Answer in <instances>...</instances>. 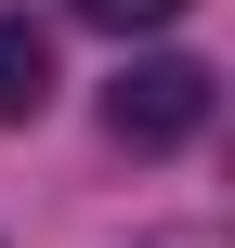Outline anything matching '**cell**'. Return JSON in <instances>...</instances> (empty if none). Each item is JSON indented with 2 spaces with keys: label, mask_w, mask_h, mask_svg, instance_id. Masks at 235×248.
Here are the masks:
<instances>
[{
  "label": "cell",
  "mask_w": 235,
  "mask_h": 248,
  "mask_svg": "<svg viewBox=\"0 0 235 248\" xmlns=\"http://www.w3.org/2000/svg\"><path fill=\"white\" fill-rule=\"evenodd\" d=\"M105 131H118L131 157H183V144L209 131V65H196V52H131L118 92H105Z\"/></svg>",
  "instance_id": "6da1fadb"
},
{
  "label": "cell",
  "mask_w": 235,
  "mask_h": 248,
  "mask_svg": "<svg viewBox=\"0 0 235 248\" xmlns=\"http://www.w3.org/2000/svg\"><path fill=\"white\" fill-rule=\"evenodd\" d=\"M78 26H105V39H157V26H183V0H78Z\"/></svg>",
  "instance_id": "3957f363"
},
{
  "label": "cell",
  "mask_w": 235,
  "mask_h": 248,
  "mask_svg": "<svg viewBox=\"0 0 235 248\" xmlns=\"http://www.w3.org/2000/svg\"><path fill=\"white\" fill-rule=\"evenodd\" d=\"M144 248H222V235H196V222H170V235H144Z\"/></svg>",
  "instance_id": "277c9868"
},
{
  "label": "cell",
  "mask_w": 235,
  "mask_h": 248,
  "mask_svg": "<svg viewBox=\"0 0 235 248\" xmlns=\"http://www.w3.org/2000/svg\"><path fill=\"white\" fill-rule=\"evenodd\" d=\"M52 105V26L39 13H0V131H26Z\"/></svg>",
  "instance_id": "7a4b0ae2"
}]
</instances>
